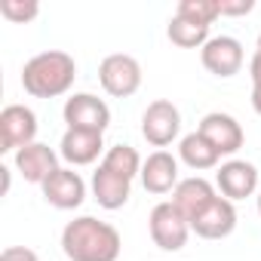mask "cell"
I'll use <instances>...</instances> for the list:
<instances>
[{
    "label": "cell",
    "mask_w": 261,
    "mask_h": 261,
    "mask_svg": "<svg viewBox=\"0 0 261 261\" xmlns=\"http://www.w3.org/2000/svg\"><path fill=\"white\" fill-rule=\"evenodd\" d=\"M123 240L114 224L92 215H80L62 230V252L71 261H117Z\"/></svg>",
    "instance_id": "1"
},
{
    "label": "cell",
    "mask_w": 261,
    "mask_h": 261,
    "mask_svg": "<svg viewBox=\"0 0 261 261\" xmlns=\"http://www.w3.org/2000/svg\"><path fill=\"white\" fill-rule=\"evenodd\" d=\"M74 80H77V62L62 49L37 53L22 68V89L34 98H59L74 86Z\"/></svg>",
    "instance_id": "2"
},
{
    "label": "cell",
    "mask_w": 261,
    "mask_h": 261,
    "mask_svg": "<svg viewBox=\"0 0 261 261\" xmlns=\"http://www.w3.org/2000/svg\"><path fill=\"white\" fill-rule=\"evenodd\" d=\"M98 83L114 98L136 95L139 86H142V65H139V59L136 56H126V53H114V56L101 59V65H98Z\"/></svg>",
    "instance_id": "3"
},
{
    "label": "cell",
    "mask_w": 261,
    "mask_h": 261,
    "mask_svg": "<svg viewBox=\"0 0 261 261\" xmlns=\"http://www.w3.org/2000/svg\"><path fill=\"white\" fill-rule=\"evenodd\" d=\"M148 230H151V240L154 246H160L163 252H178L188 246V237H191V221L175 209V203H157L151 209V218H148Z\"/></svg>",
    "instance_id": "4"
},
{
    "label": "cell",
    "mask_w": 261,
    "mask_h": 261,
    "mask_svg": "<svg viewBox=\"0 0 261 261\" xmlns=\"http://www.w3.org/2000/svg\"><path fill=\"white\" fill-rule=\"evenodd\" d=\"M37 139V114L28 105H7L0 111V154H16Z\"/></svg>",
    "instance_id": "5"
},
{
    "label": "cell",
    "mask_w": 261,
    "mask_h": 261,
    "mask_svg": "<svg viewBox=\"0 0 261 261\" xmlns=\"http://www.w3.org/2000/svg\"><path fill=\"white\" fill-rule=\"evenodd\" d=\"M178 133H181V111L169 98H157V101H151L145 108V114H142V136H145L148 145L163 151L166 145H172L178 139Z\"/></svg>",
    "instance_id": "6"
},
{
    "label": "cell",
    "mask_w": 261,
    "mask_h": 261,
    "mask_svg": "<svg viewBox=\"0 0 261 261\" xmlns=\"http://www.w3.org/2000/svg\"><path fill=\"white\" fill-rule=\"evenodd\" d=\"M62 117L68 123V129H86V133H101V136L111 126V108L92 92H74L65 101Z\"/></svg>",
    "instance_id": "7"
},
{
    "label": "cell",
    "mask_w": 261,
    "mask_h": 261,
    "mask_svg": "<svg viewBox=\"0 0 261 261\" xmlns=\"http://www.w3.org/2000/svg\"><path fill=\"white\" fill-rule=\"evenodd\" d=\"M200 62L209 74L227 80L233 74H240L246 56H243V43L237 37H227V34H218V37H209V43L200 49Z\"/></svg>",
    "instance_id": "8"
},
{
    "label": "cell",
    "mask_w": 261,
    "mask_h": 261,
    "mask_svg": "<svg viewBox=\"0 0 261 261\" xmlns=\"http://www.w3.org/2000/svg\"><path fill=\"white\" fill-rule=\"evenodd\" d=\"M215 188L230 203L246 200L258 191V166L249 163V160H227L215 172Z\"/></svg>",
    "instance_id": "9"
},
{
    "label": "cell",
    "mask_w": 261,
    "mask_h": 261,
    "mask_svg": "<svg viewBox=\"0 0 261 261\" xmlns=\"http://www.w3.org/2000/svg\"><path fill=\"white\" fill-rule=\"evenodd\" d=\"M197 133L221 154V157H227V154H237L240 148H243V142H246V136H243V126L230 117V114H221V111H212V114H206L203 120H200V126H197Z\"/></svg>",
    "instance_id": "10"
},
{
    "label": "cell",
    "mask_w": 261,
    "mask_h": 261,
    "mask_svg": "<svg viewBox=\"0 0 261 261\" xmlns=\"http://www.w3.org/2000/svg\"><path fill=\"white\" fill-rule=\"evenodd\" d=\"M43 200L56 209H77L83 200H86V181L80 178V172L68 169V166H59L43 185Z\"/></svg>",
    "instance_id": "11"
},
{
    "label": "cell",
    "mask_w": 261,
    "mask_h": 261,
    "mask_svg": "<svg viewBox=\"0 0 261 261\" xmlns=\"http://www.w3.org/2000/svg\"><path fill=\"white\" fill-rule=\"evenodd\" d=\"M233 227H237V209H233V203L224 200V197H215V200L191 221V230H194L197 237H203V240H224V237L233 233Z\"/></svg>",
    "instance_id": "12"
},
{
    "label": "cell",
    "mask_w": 261,
    "mask_h": 261,
    "mask_svg": "<svg viewBox=\"0 0 261 261\" xmlns=\"http://www.w3.org/2000/svg\"><path fill=\"white\" fill-rule=\"evenodd\" d=\"M142 185L148 194L154 197H163L169 191L178 188V157H172L169 151H154L145 163H142Z\"/></svg>",
    "instance_id": "13"
},
{
    "label": "cell",
    "mask_w": 261,
    "mask_h": 261,
    "mask_svg": "<svg viewBox=\"0 0 261 261\" xmlns=\"http://www.w3.org/2000/svg\"><path fill=\"white\" fill-rule=\"evenodd\" d=\"M105 142L101 133H86V129H65V136L59 142V157L71 166H89L98 160Z\"/></svg>",
    "instance_id": "14"
},
{
    "label": "cell",
    "mask_w": 261,
    "mask_h": 261,
    "mask_svg": "<svg viewBox=\"0 0 261 261\" xmlns=\"http://www.w3.org/2000/svg\"><path fill=\"white\" fill-rule=\"evenodd\" d=\"M16 169L22 172L25 181H31V185H43V181L59 169V154H56L49 145L34 142V145L16 151Z\"/></svg>",
    "instance_id": "15"
},
{
    "label": "cell",
    "mask_w": 261,
    "mask_h": 261,
    "mask_svg": "<svg viewBox=\"0 0 261 261\" xmlns=\"http://www.w3.org/2000/svg\"><path fill=\"white\" fill-rule=\"evenodd\" d=\"M218 194H215V185L212 181H206L203 175H194V178H181L178 181V188L172 191V203H175V209L188 218V221H194L212 200H215Z\"/></svg>",
    "instance_id": "16"
},
{
    "label": "cell",
    "mask_w": 261,
    "mask_h": 261,
    "mask_svg": "<svg viewBox=\"0 0 261 261\" xmlns=\"http://www.w3.org/2000/svg\"><path fill=\"white\" fill-rule=\"evenodd\" d=\"M92 197L108 212L123 209L129 203V197H133V181L123 178V175H117V172H111V169H105L98 163V169L92 172Z\"/></svg>",
    "instance_id": "17"
},
{
    "label": "cell",
    "mask_w": 261,
    "mask_h": 261,
    "mask_svg": "<svg viewBox=\"0 0 261 261\" xmlns=\"http://www.w3.org/2000/svg\"><path fill=\"white\" fill-rule=\"evenodd\" d=\"M178 157L181 163H188L194 172H206V169H215L221 154L200 136V133H188L181 142H178Z\"/></svg>",
    "instance_id": "18"
},
{
    "label": "cell",
    "mask_w": 261,
    "mask_h": 261,
    "mask_svg": "<svg viewBox=\"0 0 261 261\" xmlns=\"http://www.w3.org/2000/svg\"><path fill=\"white\" fill-rule=\"evenodd\" d=\"M166 37L178 46V49H203L209 43V25H197L191 19H181V16H172L169 19V28H166Z\"/></svg>",
    "instance_id": "19"
},
{
    "label": "cell",
    "mask_w": 261,
    "mask_h": 261,
    "mask_svg": "<svg viewBox=\"0 0 261 261\" xmlns=\"http://www.w3.org/2000/svg\"><path fill=\"white\" fill-rule=\"evenodd\" d=\"M142 157H139V151L133 148V145H114V148H108L105 151V157H101V166L105 169H111V172H117V175H123V178H129L133 181L136 175H142Z\"/></svg>",
    "instance_id": "20"
},
{
    "label": "cell",
    "mask_w": 261,
    "mask_h": 261,
    "mask_svg": "<svg viewBox=\"0 0 261 261\" xmlns=\"http://www.w3.org/2000/svg\"><path fill=\"white\" fill-rule=\"evenodd\" d=\"M175 16L191 19L197 25H212L221 16V10H218V0H181L175 7Z\"/></svg>",
    "instance_id": "21"
},
{
    "label": "cell",
    "mask_w": 261,
    "mask_h": 261,
    "mask_svg": "<svg viewBox=\"0 0 261 261\" xmlns=\"http://www.w3.org/2000/svg\"><path fill=\"white\" fill-rule=\"evenodd\" d=\"M0 16L13 25H28L40 16V7L34 0H0Z\"/></svg>",
    "instance_id": "22"
},
{
    "label": "cell",
    "mask_w": 261,
    "mask_h": 261,
    "mask_svg": "<svg viewBox=\"0 0 261 261\" xmlns=\"http://www.w3.org/2000/svg\"><path fill=\"white\" fill-rule=\"evenodd\" d=\"M221 16H249L255 10V0H218Z\"/></svg>",
    "instance_id": "23"
},
{
    "label": "cell",
    "mask_w": 261,
    "mask_h": 261,
    "mask_svg": "<svg viewBox=\"0 0 261 261\" xmlns=\"http://www.w3.org/2000/svg\"><path fill=\"white\" fill-rule=\"evenodd\" d=\"M0 261H40V258L28 246H7L4 252H0Z\"/></svg>",
    "instance_id": "24"
},
{
    "label": "cell",
    "mask_w": 261,
    "mask_h": 261,
    "mask_svg": "<svg viewBox=\"0 0 261 261\" xmlns=\"http://www.w3.org/2000/svg\"><path fill=\"white\" fill-rule=\"evenodd\" d=\"M249 77H252V86H261V34H258V49L249 62Z\"/></svg>",
    "instance_id": "25"
},
{
    "label": "cell",
    "mask_w": 261,
    "mask_h": 261,
    "mask_svg": "<svg viewBox=\"0 0 261 261\" xmlns=\"http://www.w3.org/2000/svg\"><path fill=\"white\" fill-rule=\"evenodd\" d=\"M258 215H261V191H258Z\"/></svg>",
    "instance_id": "26"
}]
</instances>
